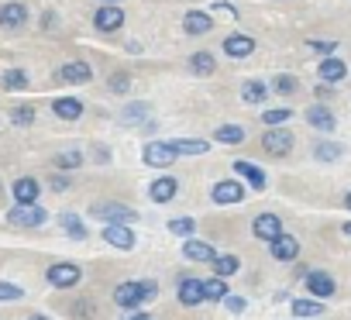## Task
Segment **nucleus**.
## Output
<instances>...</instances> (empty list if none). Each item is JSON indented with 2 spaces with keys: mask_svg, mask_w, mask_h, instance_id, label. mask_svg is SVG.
Wrapping results in <instances>:
<instances>
[{
  "mask_svg": "<svg viewBox=\"0 0 351 320\" xmlns=\"http://www.w3.org/2000/svg\"><path fill=\"white\" fill-rule=\"evenodd\" d=\"M210 25H214V21H210L207 14H200V11H190V14H186V32H190V35H204V32H210Z\"/></svg>",
  "mask_w": 351,
  "mask_h": 320,
  "instance_id": "obj_27",
  "label": "nucleus"
},
{
  "mask_svg": "<svg viewBox=\"0 0 351 320\" xmlns=\"http://www.w3.org/2000/svg\"><path fill=\"white\" fill-rule=\"evenodd\" d=\"M262 121L276 127V124H282V121H289V110H286V107H276V110H265V114H262Z\"/></svg>",
  "mask_w": 351,
  "mask_h": 320,
  "instance_id": "obj_39",
  "label": "nucleus"
},
{
  "mask_svg": "<svg viewBox=\"0 0 351 320\" xmlns=\"http://www.w3.org/2000/svg\"><path fill=\"white\" fill-rule=\"evenodd\" d=\"M272 90H279V93H293V90H296V79H293V76H276V79H272Z\"/></svg>",
  "mask_w": 351,
  "mask_h": 320,
  "instance_id": "obj_40",
  "label": "nucleus"
},
{
  "mask_svg": "<svg viewBox=\"0 0 351 320\" xmlns=\"http://www.w3.org/2000/svg\"><path fill=\"white\" fill-rule=\"evenodd\" d=\"M169 231H172V234H190V238H193L197 224H193V217H180V221H172V224H169Z\"/></svg>",
  "mask_w": 351,
  "mask_h": 320,
  "instance_id": "obj_37",
  "label": "nucleus"
},
{
  "mask_svg": "<svg viewBox=\"0 0 351 320\" xmlns=\"http://www.w3.org/2000/svg\"><path fill=\"white\" fill-rule=\"evenodd\" d=\"M210 197H214V204H238V200H245V186L234 183V180H224V183L214 186Z\"/></svg>",
  "mask_w": 351,
  "mask_h": 320,
  "instance_id": "obj_10",
  "label": "nucleus"
},
{
  "mask_svg": "<svg viewBox=\"0 0 351 320\" xmlns=\"http://www.w3.org/2000/svg\"><path fill=\"white\" fill-rule=\"evenodd\" d=\"M59 79H66V83H86L90 79V66L86 62H69V66L59 69Z\"/></svg>",
  "mask_w": 351,
  "mask_h": 320,
  "instance_id": "obj_23",
  "label": "nucleus"
},
{
  "mask_svg": "<svg viewBox=\"0 0 351 320\" xmlns=\"http://www.w3.org/2000/svg\"><path fill=\"white\" fill-rule=\"evenodd\" d=\"M183 255H186L190 262H217V251H214L207 241H193V238L183 245Z\"/></svg>",
  "mask_w": 351,
  "mask_h": 320,
  "instance_id": "obj_13",
  "label": "nucleus"
},
{
  "mask_svg": "<svg viewBox=\"0 0 351 320\" xmlns=\"http://www.w3.org/2000/svg\"><path fill=\"white\" fill-rule=\"evenodd\" d=\"M56 166H59V169H76V166H83V155H80V151H62V155L56 158Z\"/></svg>",
  "mask_w": 351,
  "mask_h": 320,
  "instance_id": "obj_36",
  "label": "nucleus"
},
{
  "mask_svg": "<svg viewBox=\"0 0 351 320\" xmlns=\"http://www.w3.org/2000/svg\"><path fill=\"white\" fill-rule=\"evenodd\" d=\"M217 141H228V145H241V141H245V131H241L238 124H224V127H217Z\"/></svg>",
  "mask_w": 351,
  "mask_h": 320,
  "instance_id": "obj_31",
  "label": "nucleus"
},
{
  "mask_svg": "<svg viewBox=\"0 0 351 320\" xmlns=\"http://www.w3.org/2000/svg\"><path fill=\"white\" fill-rule=\"evenodd\" d=\"M62 227H66V234H69V238L86 241V224H83L76 214H62Z\"/></svg>",
  "mask_w": 351,
  "mask_h": 320,
  "instance_id": "obj_28",
  "label": "nucleus"
},
{
  "mask_svg": "<svg viewBox=\"0 0 351 320\" xmlns=\"http://www.w3.org/2000/svg\"><path fill=\"white\" fill-rule=\"evenodd\" d=\"M310 49H313V52H320V56H327V59H330V52H334V49H337V42H310Z\"/></svg>",
  "mask_w": 351,
  "mask_h": 320,
  "instance_id": "obj_41",
  "label": "nucleus"
},
{
  "mask_svg": "<svg viewBox=\"0 0 351 320\" xmlns=\"http://www.w3.org/2000/svg\"><path fill=\"white\" fill-rule=\"evenodd\" d=\"M28 320H49V317H45V313H32Z\"/></svg>",
  "mask_w": 351,
  "mask_h": 320,
  "instance_id": "obj_45",
  "label": "nucleus"
},
{
  "mask_svg": "<svg viewBox=\"0 0 351 320\" xmlns=\"http://www.w3.org/2000/svg\"><path fill=\"white\" fill-rule=\"evenodd\" d=\"M52 110H56V114H59L62 121H76V117L83 114V103H80L76 97H56Z\"/></svg>",
  "mask_w": 351,
  "mask_h": 320,
  "instance_id": "obj_16",
  "label": "nucleus"
},
{
  "mask_svg": "<svg viewBox=\"0 0 351 320\" xmlns=\"http://www.w3.org/2000/svg\"><path fill=\"white\" fill-rule=\"evenodd\" d=\"M252 49H255V42H252L248 35H231V38H224V52H228L231 59H245V56H252Z\"/></svg>",
  "mask_w": 351,
  "mask_h": 320,
  "instance_id": "obj_15",
  "label": "nucleus"
},
{
  "mask_svg": "<svg viewBox=\"0 0 351 320\" xmlns=\"http://www.w3.org/2000/svg\"><path fill=\"white\" fill-rule=\"evenodd\" d=\"M344 234H348V238H351V221H348V224H344Z\"/></svg>",
  "mask_w": 351,
  "mask_h": 320,
  "instance_id": "obj_46",
  "label": "nucleus"
},
{
  "mask_svg": "<svg viewBox=\"0 0 351 320\" xmlns=\"http://www.w3.org/2000/svg\"><path fill=\"white\" fill-rule=\"evenodd\" d=\"M204 296H207V299H217V303H221V299H228V282H224V279H217V275H214V279H207V282H204Z\"/></svg>",
  "mask_w": 351,
  "mask_h": 320,
  "instance_id": "obj_29",
  "label": "nucleus"
},
{
  "mask_svg": "<svg viewBox=\"0 0 351 320\" xmlns=\"http://www.w3.org/2000/svg\"><path fill=\"white\" fill-rule=\"evenodd\" d=\"M269 251H272V258H279V262H293V258L300 255V241H296L293 234H279V238L269 245Z\"/></svg>",
  "mask_w": 351,
  "mask_h": 320,
  "instance_id": "obj_8",
  "label": "nucleus"
},
{
  "mask_svg": "<svg viewBox=\"0 0 351 320\" xmlns=\"http://www.w3.org/2000/svg\"><path fill=\"white\" fill-rule=\"evenodd\" d=\"M234 173H238V176H245V180H248L255 190H262V186H265V173H262L258 166L245 162V158H238V162H234Z\"/></svg>",
  "mask_w": 351,
  "mask_h": 320,
  "instance_id": "obj_21",
  "label": "nucleus"
},
{
  "mask_svg": "<svg viewBox=\"0 0 351 320\" xmlns=\"http://www.w3.org/2000/svg\"><path fill=\"white\" fill-rule=\"evenodd\" d=\"M104 4H114V0H104Z\"/></svg>",
  "mask_w": 351,
  "mask_h": 320,
  "instance_id": "obj_48",
  "label": "nucleus"
},
{
  "mask_svg": "<svg viewBox=\"0 0 351 320\" xmlns=\"http://www.w3.org/2000/svg\"><path fill=\"white\" fill-rule=\"evenodd\" d=\"M306 289H310V296H317V299H327V296H334L337 282H334L327 272L313 269V272H306Z\"/></svg>",
  "mask_w": 351,
  "mask_h": 320,
  "instance_id": "obj_4",
  "label": "nucleus"
},
{
  "mask_svg": "<svg viewBox=\"0 0 351 320\" xmlns=\"http://www.w3.org/2000/svg\"><path fill=\"white\" fill-rule=\"evenodd\" d=\"M104 241L114 245V248H121V251L134 248V234H131L124 224H107V227H104Z\"/></svg>",
  "mask_w": 351,
  "mask_h": 320,
  "instance_id": "obj_12",
  "label": "nucleus"
},
{
  "mask_svg": "<svg viewBox=\"0 0 351 320\" xmlns=\"http://www.w3.org/2000/svg\"><path fill=\"white\" fill-rule=\"evenodd\" d=\"M128 83H131L128 76H117V79L110 83V90H114V93H124V90H128Z\"/></svg>",
  "mask_w": 351,
  "mask_h": 320,
  "instance_id": "obj_43",
  "label": "nucleus"
},
{
  "mask_svg": "<svg viewBox=\"0 0 351 320\" xmlns=\"http://www.w3.org/2000/svg\"><path fill=\"white\" fill-rule=\"evenodd\" d=\"M190 66H193L197 76H210V73H214V56H210V52H197Z\"/></svg>",
  "mask_w": 351,
  "mask_h": 320,
  "instance_id": "obj_30",
  "label": "nucleus"
},
{
  "mask_svg": "<svg viewBox=\"0 0 351 320\" xmlns=\"http://www.w3.org/2000/svg\"><path fill=\"white\" fill-rule=\"evenodd\" d=\"M252 231H255V238H262V241H276V238L282 234V224H279L276 214H262V217H255Z\"/></svg>",
  "mask_w": 351,
  "mask_h": 320,
  "instance_id": "obj_7",
  "label": "nucleus"
},
{
  "mask_svg": "<svg viewBox=\"0 0 351 320\" xmlns=\"http://www.w3.org/2000/svg\"><path fill=\"white\" fill-rule=\"evenodd\" d=\"M241 97H245L248 103H262V100H265V86H262V83H245V86H241Z\"/></svg>",
  "mask_w": 351,
  "mask_h": 320,
  "instance_id": "obj_34",
  "label": "nucleus"
},
{
  "mask_svg": "<svg viewBox=\"0 0 351 320\" xmlns=\"http://www.w3.org/2000/svg\"><path fill=\"white\" fill-rule=\"evenodd\" d=\"M176 296H180V303L183 306H200L207 296H204V282L200 279H183L180 282V293H176Z\"/></svg>",
  "mask_w": 351,
  "mask_h": 320,
  "instance_id": "obj_9",
  "label": "nucleus"
},
{
  "mask_svg": "<svg viewBox=\"0 0 351 320\" xmlns=\"http://www.w3.org/2000/svg\"><path fill=\"white\" fill-rule=\"evenodd\" d=\"M4 86L8 90H25L28 86V73L25 69H8L4 73Z\"/></svg>",
  "mask_w": 351,
  "mask_h": 320,
  "instance_id": "obj_32",
  "label": "nucleus"
},
{
  "mask_svg": "<svg viewBox=\"0 0 351 320\" xmlns=\"http://www.w3.org/2000/svg\"><path fill=\"white\" fill-rule=\"evenodd\" d=\"M169 148L176 155H204L207 151V141L204 138H180V141H169Z\"/></svg>",
  "mask_w": 351,
  "mask_h": 320,
  "instance_id": "obj_20",
  "label": "nucleus"
},
{
  "mask_svg": "<svg viewBox=\"0 0 351 320\" xmlns=\"http://www.w3.org/2000/svg\"><path fill=\"white\" fill-rule=\"evenodd\" d=\"M224 303H228V310H231V313H241V310L248 306L241 296H231V293H228V299H224Z\"/></svg>",
  "mask_w": 351,
  "mask_h": 320,
  "instance_id": "obj_42",
  "label": "nucleus"
},
{
  "mask_svg": "<svg viewBox=\"0 0 351 320\" xmlns=\"http://www.w3.org/2000/svg\"><path fill=\"white\" fill-rule=\"evenodd\" d=\"M21 21H28V11H25V4H4V8H0V25L18 28Z\"/></svg>",
  "mask_w": 351,
  "mask_h": 320,
  "instance_id": "obj_22",
  "label": "nucleus"
},
{
  "mask_svg": "<svg viewBox=\"0 0 351 320\" xmlns=\"http://www.w3.org/2000/svg\"><path fill=\"white\" fill-rule=\"evenodd\" d=\"M155 293H158V286H155L152 279H141V282H121V286L114 289V303L124 306V310H138L141 303L155 299Z\"/></svg>",
  "mask_w": 351,
  "mask_h": 320,
  "instance_id": "obj_1",
  "label": "nucleus"
},
{
  "mask_svg": "<svg viewBox=\"0 0 351 320\" xmlns=\"http://www.w3.org/2000/svg\"><path fill=\"white\" fill-rule=\"evenodd\" d=\"M313 155L324 158V162H334V158L341 155V145H334V141H320V145L313 148Z\"/></svg>",
  "mask_w": 351,
  "mask_h": 320,
  "instance_id": "obj_33",
  "label": "nucleus"
},
{
  "mask_svg": "<svg viewBox=\"0 0 351 320\" xmlns=\"http://www.w3.org/2000/svg\"><path fill=\"white\" fill-rule=\"evenodd\" d=\"M344 204H348V210H351V193H348V197H344Z\"/></svg>",
  "mask_w": 351,
  "mask_h": 320,
  "instance_id": "obj_47",
  "label": "nucleus"
},
{
  "mask_svg": "<svg viewBox=\"0 0 351 320\" xmlns=\"http://www.w3.org/2000/svg\"><path fill=\"white\" fill-rule=\"evenodd\" d=\"M176 186H180V183H176L172 176L155 180V183H152V190H148V197H152L155 204H165V200H172V197H176Z\"/></svg>",
  "mask_w": 351,
  "mask_h": 320,
  "instance_id": "obj_17",
  "label": "nucleus"
},
{
  "mask_svg": "<svg viewBox=\"0 0 351 320\" xmlns=\"http://www.w3.org/2000/svg\"><path fill=\"white\" fill-rule=\"evenodd\" d=\"M262 148H265L269 155L282 158V155H289V148H293V134H289V131H265Z\"/></svg>",
  "mask_w": 351,
  "mask_h": 320,
  "instance_id": "obj_5",
  "label": "nucleus"
},
{
  "mask_svg": "<svg viewBox=\"0 0 351 320\" xmlns=\"http://www.w3.org/2000/svg\"><path fill=\"white\" fill-rule=\"evenodd\" d=\"M21 296H25L21 286H14V282H0V303H14V299H21Z\"/></svg>",
  "mask_w": 351,
  "mask_h": 320,
  "instance_id": "obj_35",
  "label": "nucleus"
},
{
  "mask_svg": "<svg viewBox=\"0 0 351 320\" xmlns=\"http://www.w3.org/2000/svg\"><path fill=\"white\" fill-rule=\"evenodd\" d=\"M145 162L165 169L169 162H176V151H172L165 141H148V145H145Z\"/></svg>",
  "mask_w": 351,
  "mask_h": 320,
  "instance_id": "obj_6",
  "label": "nucleus"
},
{
  "mask_svg": "<svg viewBox=\"0 0 351 320\" xmlns=\"http://www.w3.org/2000/svg\"><path fill=\"white\" fill-rule=\"evenodd\" d=\"M306 121H310L317 131H334V114H330L327 107H320V103H313V107L306 110Z\"/></svg>",
  "mask_w": 351,
  "mask_h": 320,
  "instance_id": "obj_18",
  "label": "nucleus"
},
{
  "mask_svg": "<svg viewBox=\"0 0 351 320\" xmlns=\"http://www.w3.org/2000/svg\"><path fill=\"white\" fill-rule=\"evenodd\" d=\"M344 76H348V69H344L341 59H324V62H320V79H324V83H337V79H344Z\"/></svg>",
  "mask_w": 351,
  "mask_h": 320,
  "instance_id": "obj_24",
  "label": "nucleus"
},
{
  "mask_svg": "<svg viewBox=\"0 0 351 320\" xmlns=\"http://www.w3.org/2000/svg\"><path fill=\"white\" fill-rule=\"evenodd\" d=\"M14 197H18L21 207H35V200H38V183H35V180H18V183H14Z\"/></svg>",
  "mask_w": 351,
  "mask_h": 320,
  "instance_id": "obj_19",
  "label": "nucleus"
},
{
  "mask_svg": "<svg viewBox=\"0 0 351 320\" xmlns=\"http://www.w3.org/2000/svg\"><path fill=\"white\" fill-rule=\"evenodd\" d=\"M11 121H14L18 127H25V124H32V121H35V110H32V107H14Z\"/></svg>",
  "mask_w": 351,
  "mask_h": 320,
  "instance_id": "obj_38",
  "label": "nucleus"
},
{
  "mask_svg": "<svg viewBox=\"0 0 351 320\" xmlns=\"http://www.w3.org/2000/svg\"><path fill=\"white\" fill-rule=\"evenodd\" d=\"M93 21H97L100 32H117L124 25V14H121V8H100Z\"/></svg>",
  "mask_w": 351,
  "mask_h": 320,
  "instance_id": "obj_14",
  "label": "nucleus"
},
{
  "mask_svg": "<svg viewBox=\"0 0 351 320\" xmlns=\"http://www.w3.org/2000/svg\"><path fill=\"white\" fill-rule=\"evenodd\" d=\"M90 214L100 217V221H107V224H124V221H134V217H138V214H134L131 207H124V204H93Z\"/></svg>",
  "mask_w": 351,
  "mask_h": 320,
  "instance_id": "obj_3",
  "label": "nucleus"
},
{
  "mask_svg": "<svg viewBox=\"0 0 351 320\" xmlns=\"http://www.w3.org/2000/svg\"><path fill=\"white\" fill-rule=\"evenodd\" d=\"M80 279H83V269L73 265V262H59V265L49 269V282H52L56 289H69V286H76Z\"/></svg>",
  "mask_w": 351,
  "mask_h": 320,
  "instance_id": "obj_2",
  "label": "nucleus"
},
{
  "mask_svg": "<svg viewBox=\"0 0 351 320\" xmlns=\"http://www.w3.org/2000/svg\"><path fill=\"white\" fill-rule=\"evenodd\" d=\"M124 320H152V317H148V313H141V310H138V313H128V317H124Z\"/></svg>",
  "mask_w": 351,
  "mask_h": 320,
  "instance_id": "obj_44",
  "label": "nucleus"
},
{
  "mask_svg": "<svg viewBox=\"0 0 351 320\" xmlns=\"http://www.w3.org/2000/svg\"><path fill=\"white\" fill-rule=\"evenodd\" d=\"M324 313V303L320 299H293V317H320Z\"/></svg>",
  "mask_w": 351,
  "mask_h": 320,
  "instance_id": "obj_25",
  "label": "nucleus"
},
{
  "mask_svg": "<svg viewBox=\"0 0 351 320\" xmlns=\"http://www.w3.org/2000/svg\"><path fill=\"white\" fill-rule=\"evenodd\" d=\"M11 224H18V227H38V224H45V210L35 204V207H18V210H11Z\"/></svg>",
  "mask_w": 351,
  "mask_h": 320,
  "instance_id": "obj_11",
  "label": "nucleus"
},
{
  "mask_svg": "<svg viewBox=\"0 0 351 320\" xmlns=\"http://www.w3.org/2000/svg\"><path fill=\"white\" fill-rule=\"evenodd\" d=\"M238 269H241L238 255H217V262H214V272H217V279H228V275H234Z\"/></svg>",
  "mask_w": 351,
  "mask_h": 320,
  "instance_id": "obj_26",
  "label": "nucleus"
}]
</instances>
